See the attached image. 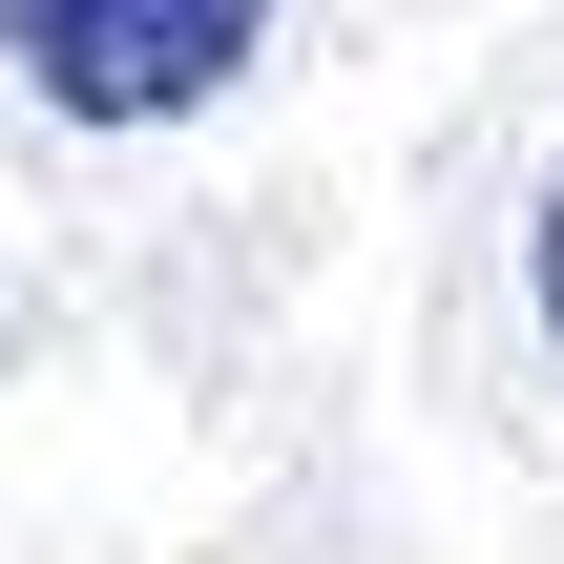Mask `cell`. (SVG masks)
Returning <instances> with one entry per match:
<instances>
[{
    "mask_svg": "<svg viewBox=\"0 0 564 564\" xmlns=\"http://www.w3.org/2000/svg\"><path fill=\"white\" fill-rule=\"evenodd\" d=\"M0 63L63 126H188L272 63V0H0Z\"/></svg>",
    "mask_w": 564,
    "mask_h": 564,
    "instance_id": "1",
    "label": "cell"
},
{
    "mask_svg": "<svg viewBox=\"0 0 564 564\" xmlns=\"http://www.w3.org/2000/svg\"><path fill=\"white\" fill-rule=\"evenodd\" d=\"M523 314H544V356H564V167H544V209H523Z\"/></svg>",
    "mask_w": 564,
    "mask_h": 564,
    "instance_id": "2",
    "label": "cell"
}]
</instances>
